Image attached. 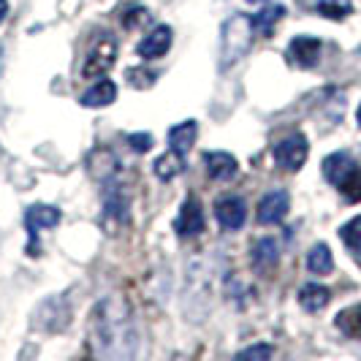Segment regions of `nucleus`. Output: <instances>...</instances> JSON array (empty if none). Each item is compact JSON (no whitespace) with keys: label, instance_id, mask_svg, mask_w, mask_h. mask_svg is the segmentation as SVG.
Segmentation results:
<instances>
[{"label":"nucleus","instance_id":"6ab92c4d","mask_svg":"<svg viewBox=\"0 0 361 361\" xmlns=\"http://www.w3.org/2000/svg\"><path fill=\"white\" fill-rule=\"evenodd\" d=\"M307 271L310 274H318V277H326L334 271V255H331V247L318 242L312 245L307 253Z\"/></svg>","mask_w":361,"mask_h":361},{"label":"nucleus","instance_id":"4be33fe9","mask_svg":"<svg viewBox=\"0 0 361 361\" xmlns=\"http://www.w3.org/2000/svg\"><path fill=\"white\" fill-rule=\"evenodd\" d=\"M315 14H321L326 19H345L353 14V3L350 0H315Z\"/></svg>","mask_w":361,"mask_h":361},{"label":"nucleus","instance_id":"f3484780","mask_svg":"<svg viewBox=\"0 0 361 361\" xmlns=\"http://www.w3.org/2000/svg\"><path fill=\"white\" fill-rule=\"evenodd\" d=\"M331 302V290L321 286V283H307L299 288V305L307 312H321Z\"/></svg>","mask_w":361,"mask_h":361},{"label":"nucleus","instance_id":"4468645a","mask_svg":"<svg viewBox=\"0 0 361 361\" xmlns=\"http://www.w3.org/2000/svg\"><path fill=\"white\" fill-rule=\"evenodd\" d=\"M114 101H117V85L111 79H104V76L92 85L90 90L82 92V98H79V104L85 109H104L111 106Z\"/></svg>","mask_w":361,"mask_h":361},{"label":"nucleus","instance_id":"39448f33","mask_svg":"<svg viewBox=\"0 0 361 361\" xmlns=\"http://www.w3.org/2000/svg\"><path fill=\"white\" fill-rule=\"evenodd\" d=\"M271 158L286 171H299L310 158V142L305 133H288L271 147Z\"/></svg>","mask_w":361,"mask_h":361},{"label":"nucleus","instance_id":"cd10ccee","mask_svg":"<svg viewBox=\"0 0 361 361\" xmlns=\"http://www.w3.org/2000/svg\"><path fill=\"white\" fill-rule=\"evenodd\" d=\"M356 123H359V128H361V104H359V109H356Z\"/></svg>","mask_w":361,"mask_h":361},{"label":"nucleus","instance_id":"0eeeda50","mask_svg":"<svg viewBox=\"0 0 361 361\" xmlns=\"http://www.w3.org/2000/svg\"><path fill=\"white\" fill-rule=\"evenodd\" d=\"M60 223V209L52 207V204H33L27 212H25V228H27V234H30V245H27V250L30 255H38V234L41 231H49Z\"/></svg>","mask_w":361,"mask_h":361},{"label":"nucleus","instance_id":"aec40b11","mask_svg":"<svg viewBox=\"0 0 361 361\" xmlns=\"http://www.w3.org/2000/svg\"><path fill=\"white\" fill-rule=\"evenodd\" d=\"M152 171H155V177H158V180H163V182L177 180L182 171H185V155L174 152V149H169L166 155H161V158L155 161Z\"/></svg>","mask_w":361,"mask_h":361},{"label":"nucleus","instance_id":"412c9836","mask_svg":"<svg viewBox=\"0 0 361 361\" xmlns=\"http://www.w3.org/2000/svg\"><path fill=\"white\" fill-rule=\"evenodd\" d=\"M334 326H337V331H343L345 337L361 340V302L359 305H350V307L340 310L337 318H334Z\"/></svg>","mask_w":361,"mask_h":361},{"label":"nucleus","instance_id":"2eb2a0df","mask_svg":"<svg viewBox=\"0 0 361 361\" xmlns=\"http://www.w3.org/2000/svg\"><path fill=\"white\" fill-rule=\"evenodd\" d=\"M250 261H253V269L255 271L274 269V267H277V261H280V247H277V242H274L271 236H264V239H258V242L253 245Z\"/></svg>","mask_w":361,"mask_h":361},{"label":"nucleus","instance_id":"bb28decb","mask_svg":"<svg viewBox=\"0 0 361 361\" xmlns=\"http://www.w3.org/2000/svg\"><path fill=\"white\" fill-rule=\"evenodd\" d=\"M8 19V0H0V25Z\"/></svg>","mask_w":361,"mask_h":361},{"label":"nucleus","instance_id":"1a4fd4ad","mask_svg":"<svg viewBox=\"0 0 361 361\" xmlns=\"http://www.w3.org/2000/svg\"><path fill=\"white\" fill-rule=\"evenodd\" d=\"M204 209H201V201L196 196H188L182 201L180 212L174 217V231L182 239H190V236H199L204 231Z\"/></svg>","mask_w":361,"mask_h":361},{"label":"nucleus","instance_id":"393cba45","mask_svg":"<svg viewBox=\"0 0 361 361\" xmlns=\"http://www.w3.org/2000/svg\"><path fill=\"white\" fill-rule=\"evenodd\" d=\"M274 348L271 345H250L245 350H239V359H271Z\"/></svg>","mask_w":361,"mask_h":361},{"label":"nucleus","instance_id":"ddd939ff","mask_svg":"<svg viewBox=\"0 0 361 361\" xmlns=\"http://www.w3.org/2000/svg\"><path fill=\"white\" fill-rule=\"evenodd\" d=\"M204 169H207V174L215 182H228L239 174V161L231 152L209 149V152H204Z\"/></svg>","mask_w":361,"mask_h":361},{"label":"nucleus","instance_id":"9b49d317","mask_svg":"<svg viewBox=\"0 0 361 361\" xmlns=\"http://www.w3.org/2000/svg\"><path fill=\"white\" fill-rule=\"evenodd\" d=\"M171 41H174L171 27H169V25H155V27L139 41L136 52H139V57H142L145 63H149V60H161L163 54L171 49Z\"/></svg>","mask_w":361,"mask_h":361},{"label":"nucleus","instance_id":"7ed1b4c3","mask_svg":"<svg viewBox=\"0 0 361 361\" xmlns=\"http://www.w3.org/2000/svg\"><path fill=\"white\" fill-rule=\"evenodd\" d=\"M220 68H231L234 63H239L247 49L253 47V19L247 14H234L223 22V30H220Z\"/></svg>","mask_w":361,"mask_h":361},{"label":"nucleus","instance_id":"f257e3e1","mask_svg":"<svg viewBox=\"0 0 361 361\" xmlns=\"http://www.w3.org/2000/svg\"><path fill=\"white\" fill-rule=\"evenodd\" d=\"M139 331L130 305L120 296L101 299L90 310V350L101 359H130Z\"/></svg>","mask_w":361,"mask_h":361},{"label":"nucleus","instance_id":"a211bd4d","mask_svg":"<svg viewBox=\"0 0 361 361\" xmlns=\"http://www.w3.org/2000/svg\"><path fill=\"white\" fill-rule=\"evenodd\" d=\"M286 17V6L283 3H274V6H267V8H261L258 14H253V30L255 36L261 38H269L274 33V25L280 22V19Z\"/></svg>","mask_w":361,"mask_h":361},{"label":"nucleus","instance_id":"c756f323","mask_svg":"<svg viewBox=\"0 0 361 361\" xmlns=\"http://www.w3.org/2000/svg\"><path fill=\"white\" fill-rule=\"evenodd\" d=\"M359 54H361V49H359Z\"/></svg>","mask_w":361,"mask_h":361},{"label":"nucleus","instance_id":"f8f14e48","mask_svg":"<svg viewBox=\"0 0 361 361\" xmlns=\"http://www.w3.org/2000/svg\"><path fill=\"white\" fill-rule=\"evenodd\" d=\"M215 217L226 231H239L247 220V204L239 196H223L215 204Z\"/></svg>","mask_w":361,"mask_h":361},{"label":"nucleus","instance_id":"6e6552de","mask_svg":"<svg viewBox=\"0 0 361 361\" xmlns=\"http://www.w3.org/2000/svg\"><path fill=\"white\" fill-rule=\"evenodd\" d=\"M321 52H324V41L315 36H293L286 49V57H288L290 66L307 71V68H315L321 63Z\"/></svg>","mask_w":361,"mask_h":361},{"label":"nucleus","instance_id":"5701e85b","mask_svg":"<svg viewBox=\"0 0 361 361\" xmlns=\"http://www.w3.org/2000/svg\"><path fill=\"white\" fill-rule=\"evenodd\" d=\"M340 239L343 245L350 250V255L361 258V215H356L353 220H348L343 228H340Z\"/></svg>","mask_w":361,"mask_h":361},{"label":"nucleus","instance_id":"c85d7f7f","mask_svg":"<svg viewBox=\"0 0 361 361\" xmlns=\"http://www.w3.org/2000/svg\"><path fill=\"white\" fill-rule=\"evenodd\" d=\"M247 3H264V0H247Z\"/></svg>","mask_w":361,"mask_h":361},{"label":"nucleus","instance_id":"20e7f679","mask_svg":"<svg viewBox=\"0 0 361 361\" xmlns=\"http://www.w3.org/2000/svg\"><path fill=\"white\" fill-rule=\"evenodd\" d=\"M114 63H117V41L111 33H101L92 41L90 52L85 54L82 79H101L114 68Z\"/></svg>","mask_w":361,"mask_h":361},{"label":"nucleus","instance_id":"b1692460","mask_svg":"<svg viewBox=\"0 0 361 361\" xmlns=\"http://www.w3.org/2000/svg\"><path fill=\"white\" fill-rule=\"evenodd\" d=\"M147 19H149V11H147L145 6H139V3H130L126 11H123V25H126L128 30H133V27L145 25Z\"/></svg>","mask_w":361,"mask_h":361},{"label":"nucleus","instance_id":"dca6fc26","mask_svg":"<svg viewBox=\"0 0 361 361\" xmlns=\"http://www.w3.org/2000/svg\"><path fill=\"white\" fill-rule=\"evenodd\" d=\"M196 136H199V123L196 120H182L174 128H169V149L185 155L193 147Z\"/></svg>","mask_w":361,"mask_h":361},{"label":"nucleus","instance_id":"f03ea898","mask_svg":"<svg viewBox=\"0 0 361 361\" xmlns=\"http://www.w3.org/2000/svg\"><path fill=\"white\" fill-rule=\"evenodd\" d=\"M321 171H324V180L337 188L345 196V201L350 204H359L361 201V166L356 163V158L350 152H331L326 155L321 163Z\"/></svg>","mask_w":361,"mask_h":361},{"label":"nucleus","instance_id":"423d86ee","mask_svg":"<svg viewBox=\"0 0 361 361\" xmlns=\"http://www.w3.org/2000/svg\"><path fill=\"white\" fill-rule=\"evenodd\" d=\"M104 217L114 226H126L130 217V201L120 177L104 182Z\"/></svg>","mask_w":361,"mask_h":361},{"label":"nucleus","instance_id":"9d476101","mask_svg":"<svg viewBox=\"0 0 361 361\" xmlns=\"http://www.w3.org/2000/svg\"><path fill=\"white\" fill-rule=\"evenodd\" d=\"M290 209V196L286 190H269L264 199L258 201V212H255V220L261 226H277L288 217Z\"/></svg>","mask_w":361,"mask_h":361},{"label":"nucleus","instance_id":"a878e982","mask_svg":"<svg viewBox=\"0 0 361 361\" xmlns=\"http://www.w3.org/2000/svg\"><path fill=\"white\" fill-rule=\"evenodd\" d=\"M128 145H130V149H136V152H149L152 145H155V139L149 133H128Z\"/></svg>","mask_w":361,"mask_h":361}]
</instances>
